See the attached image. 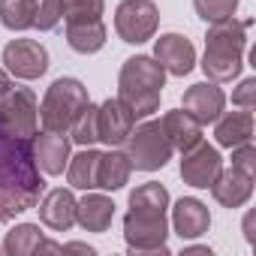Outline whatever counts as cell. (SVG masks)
Segmentation results:
<instances>
[{
  "label": "cell",
  "mask_w": 256,
  "mask_h": 256,
  "mask_svg": "<svg viewBox=\"0 0 256 256\" xmlns=\"http://www.w3.org/2000/svg\"><path fill=\"white\" fill-rule=\"evenodd\" d=\"M42 193L46 181L34 157V139L12 136L0 126V223L36 208Z\"/></svg>",
  "instance_id": "obj_1"
},
{
  "label": "cell",
  "mask_w": 256,
  "mask_h": 256,
  "mask_svg": "<svg viewBox=\"0 0 256 256\" xmlns=\"http://www.w3.org/2000/svg\"><path fill=\"white\" fill-rule=\"evenodd\" d=\"M169 190L148 181L130 193V211L124 217V241L130 253H169Z\"/></svg>",
  "instance_id": "obj_2"
},
{
  "label": "cell",
  "mask_w": 256,
  "mask_h": 256,
  "mask_svg": "<svg viewBox=\"0 0 256 256\" xmlns=\"http://www.w3.org/2000/svg\"><path fill=\"white\" fill-rule=\"evenodd\" d=\"M250 18L238 22L235 16L226 22H214L205 34V58H202V72L208 82H229L241 72L244 66V52H247V30Z\"/></svg>",
  "instance_id": "obj_3"
},
{
  "label": "cell",
  "mask_w": 256,
  "mask_h": 256,
  "mask_svg": "<svg viewBox=\"0 0 256 256\" xmlns=\"http://www.w3.org/2000/svg\"><path fill=\"white\" fill-rule=\"evenodd\" d=\"M163 84H166V70L157 64V58L148 54L126 58L118 76V100L133 112L136 120H142L160 108Z\"/></svg>",
  "instance_id": "obj_4"
},
{
  "label": "cell",
  "mask_w": 256,
  "mask_h": 256,
  "mask_svg": "<svg viewBox=\"0 0 256 256\" xmlns=\"http://www.w3.org/2000/svg\"><path fill=\"white\" fill-rule=\"evenodd\" d=\"M90 102L88 88L78 78H54L42 96L40 118H42V130L48 133H70V126L82 114V108Z\"/></svg>",
  "instance_id": "obj_5"
},
{
  "label": "cell",
  "mask_w": 256,
  "mask_h": 256,
  "mask_svg": "<svg viewBox=\"0 0 256 256\" xmlns=\"http://www.w3.org/2000/svg\"><path fill=\"white\" fill-rule=\"evenodd\" d=\"M126 157H130V166L139 172H157L172 160V145L163 133L160 120H142L139 126H133L130 136H126Z\"/></svg>",
  "instance_id": "obj_6"
},
{
  "label": "cell",
  "mask_w": 256,
  "mask_h": 256,
  "mask_svg": "<svg viewBox=\"0 0 256 256\" xmlns=\"http://www.w3.org/2000/svg\"><path fill=\"white\" fill-rule=\"evenodd\" d=\"M157 28H160V10L154 0H120V6L114 10V30L130 46L154 40Z\"/></svg>",
  "instance_id": "obj_7"
},
{
  "label": "cell",
  "mask_w": 256,
  "mask_h": 256,
  "mask_svg": "<svg viewBox=\"0 0 256 256\" xmlns=\"http://www.w3.org/2000/svg\"><path fill=\"white\" fill-rule=\"evenodd\" d=\"M36 114H40V106H36V94L30 88L16 84L0 96V126H4L6 133H12V136L34 139Z\"/></svg>",
  "instance_id": "obj_8"
},
{
  "label": "cell",
  "mask_w": 256,
  "mask_h": 256,
  "mask_svg": "<svg viewBox=\"0 0 256 256\" xmlns=\"http://www.w3.org/2000/svg\"><path fill=\"white\" fill-rule=\"evenodd\" d=\"M4 66L10 76L34 82L48 70V52L36 40H12L4 46Z\"/></svg>",
  "instance_id": "obj_9"
},
{
  "label": "cell",
  "mask_w": 256,
  "mask_h": 256,
  "mask_svg": "<svg viewBox=\"0 0 256 256\" xmlns=\"http://www.w3.org/2000/svg\"><path fill=\"white\" fill-rule=\"evenodd\" d=\"M223 169V157L214 145L208 142H196L193 148L184 151V160H181V178L184 184L196 187V190H208L214 184V178L220 175Z\"/></svg>",
  "instance_id": "obj_10"
},
{
  "label": "cell",
  "mask_w": 256,
  "mask_h": 256,
  "mask_svg": "<svg viewBox=\"0 0 256 256\" xmlns=\"http://www.w3.org/2000/svg\"><path fill=\"white\" fill-rule=\"evenodd\" d=\"M133 126H136L133 112L126 108L118 96H114V100L108 96V100L96 108V136H100V142H106L108 148L124 145Z\"/></svg>",
  "instance_id": "obj_11"
},
{
  "label": "cell",
  "mask_w": 256,
  "mask_h": 256,
  "mask_svg": "<svg viewBox=\"0 0 256 256\" xmlns=\"http://www.w3.org/2000/svg\"><path fill=\"white\" fill-rule=\"evenodd\" d=\"M154 58L169 76H178V78H184L196 66V48L181 34H163L154 42Z\"/></svg>",
  "instance_id": "obj_12"
},
{
  "label": "cell",
  "mask_w": 256,
  "mask_h": 256,
  "mask_svg": "<svg viewBox=\"0 0 256 256\" xmlns=\"http://www.w3.org/2000/svg\"><path fill=\"white\" fill-rule=\"evenodd\" d=\"M181 102H184V112L196 118L199 124H214L220 112L226 108V94L223 88H217V82H199L184 90Z\"/></svg>",
  "instance_id": "obj_13"
},
{
  "label": "cell",
  "mask_w": 256,
  "mask_h": 256,
  "mask_svg": "<svg viewBox=\"0 0 256 256\" xmlns=\"http://www.w3.org/2000/svg\"><path fill=\"white\" fill-rule=\"evenodd\" d=\"M40 208V223L48 226L52 232H66L76 226V205L78 199L72 196V190H64V187H54L48 190L46 196H40L36 202Z\"/></svg>",
  "instance_id": "obj_14"
},
{
  "label": "cell",
  "mask_w": 256,
  "mask_h": 256,
  "mask_svg": "<svg viewBox=\"0 0 256 256\" xmlns=\"http://www.w3.org/2000/svg\"><path fill=\"white\" fill-rule=\"evenodd\" d=\"M70 148H72V139L66 133H48V130L34 133V157L46 175H60L66 169Z\"/></svg>",
  "instance_id": "obj_15"
},
{
  "label": "cell",
  "mask_w": 256,
  "mask_h": 256,
  "mask_svg": "<svg viewBox=\"0 0 256 256\" xmlns=\"http://www.w3.org/2000/svg\"><path fill=\"white\" fill-rule=\"evenodd\" d=\"M211 196L223 208H241L253 196V175L244 172V169H238V166L220 169V175L211 184Z\"/></svg>",
  "instance_id": "obj_16"
},
{
  "label": "cell",
  "mask_w": 256,
  "mask_h": 256,
  "mask_svg": "<svg viewBox=\"0 0 256 256\" xmlns=\"http://www.w3.org/2000/svg\"><path fill=\"white\" fill-rule=\"evenodd\" d=\"M172 229L184 241H193V238L205 235L211 229V211H208V205L199 202V199H193V196L178 199L175 208H172Z\"/></svg>",
  "instance_id": "obj_17"
},
{
  "label": "cell",
  "mask_w": 256,
  "mask_h": 256,
  "mask_svg": "<svg viewBox=\"0 0 256 256\" xmlns=\"http://www.w3.org/2000/svg\"><path fill=\"white\" fill-rule=\"evenodd\" d=\"M4 250L10 256H34V253H64V244L48 241L36 223H18L16 229L6 232Z\"/></svg>",
  "instance_id": "obj_18"
},
{
  "label": "cell",
  "mask_w": 256,
  "mask_h": 256,
  "mask_svg": "<svg viewBox=\"0 0 256 256\" xmlns=\"http://www.w3.org/2000/svg\"><path fill=\"white\" fill-rule=\"evenodd\" d=\"M160 126H163V133L169 139L172 148H178L181 154L187 148H193L196 142H202V124L196 118H190L184 108H172L160 118Z\"/></svg>",
  "instance_id": "obj_19"
},
{
  "label": "cell",
  "mask_w": 256,
  "mask_h": 256,
  "mask_svg": "<svg viewBox=\"0 0 256 256\" xmlns=\"http://www.w3.org/2000/svg\"><path fill=\"white\" fill-rule=\"evenodd\" d=\"M214 139L220 148H238L244 142H253V114L250 108L241 112H220V118L214 120Z\"/></svg>",
  "instance_id": "obj_20"
},
{
  "label": "cell",
  "mask_w": 256,
  "mask_h": 256,
  "mask_svg": "<svg viewBox=\"0 0 256 256\" xmlns=\"http://www.w3.org/2000/svg\"><path fill=\"white\" fill-rule=\"evenodd\" d=\"M114 220V202L100 193H88L76 205V223L84 232H106Z\"/></svg>",
  "instance_id": "obj_21"
},
{
  "label": "cell",
  "mask_w": 256,
  "mask_h": 256,
  "mask_svg": "<svg viewBox=\"0 0 256 256\" xmlns=\"http://www.w3.org/2000/svg\"><path fill=\"white\" fill-rule=\"evenodd\" d=\"M66 24V42L78 54H94L106 46V24L102 18H78V22H64Z\"/></svg>",
  "instance_id": "obj_22"
},
{
  "label": "cell",
  "mask_w": 256,
  "mask_h": 256,
  "mask_svg": "<svg viewBox=\"0 0 256 256\" xmlns=\"http://www.w3.org/2000/svg\"><path fill=\"white\" fill-rule=\"evenodd\" d=\"M130 172H133V166H130V157H126L124 151H118V148H112L108 154H100V166H96V187H102V190H120V187H126V181H130Z\"/></svg>",
  "instance_id": "obj_23"
},
{
  "label": "cell",
  "mask_w": 256,
  "mask_h": 256,
  "mask_svg": "<svg viewBox=\"0 0 256 256\" xmlns=\"http://www.w3.org/2000/svg\"><path fill=\"white\" fill-rule=\"evenodd\" d=\"M96 166H100V151L84 148L66 163V181L76 190H96Z\"/></svg>",
  "instance_id": "obj_24"
},
{
  "label": "cell",
  "mask_w": 256,
  "mask_h": 256,
  "mask_svg": "<svg viewBox=\"0 0 256 256\" xmlns=\"http://www.w3.org/2000/svg\"><path fill=\"white\" fill-rule=\"evenodd\" d=\"M36 18V0H0V22L10 30H30Z\"/></svg>",
  "instance_id": "obj_25"
},
{
  "label": "cell",
  "mask_w": 256,
  "mask_h": 256,
  "mask_svg": "<svg viewBox=\"0 0 256 256\" xmlns=\"http://www.w3.org/2000/svg\"><path fill=\"white\" fill-rule=\"evenodd\" d=\"M96 108H100V106L88 102V106L82 108V114L76 118V124L70 126V139H72L76 145L90 148V145L100 142V136H96Z\"/></svg>",
  "instance_id": "obj_26"
},
{
  "label": "cell",
  "mask_w": 256,
  "mask_h": 256,
  "mask_svg": "<svg viewBox=\"0 0 256 256\" xmlns=\"http://www.w3.org/2000/svg\"><path fill=\"white\" fill-rule=\"evenodd\" d=\"M193 10L205 24H214V22H226L235 16L238 0H193Z\"/></svg>",
  "instance_id": "obj_27"
},
{
  "label": "cell",
  "mask_w": 256,
  "mask_h": 256,
  "mask_svg": "<svg viewBox=\"0 0 256 256\" xmlns=\"http://www.w3.org/2000/svg\"><path fill=\"white\" fill-rule=\"evenodd\" d=\"M106 0H60V18L78 22V18H102Z\"/></svg>",
  "instance_id": "obj_28"
},
{
  "label": "cell",
  "mask_w": 256,
  "mask_h": 256,
  "mask_svg": "<svg viewBox=\"0 0 256 256\" xmlns=\"http://www.w3.org/2000/svg\"><path fill=\"white\" fill-rule=\"evenodd\" d=\"M60 24V0H36V30H54Z\"/></svg>",
  "instance_id": "obj_29"
},
{
  "label": "cell",
  "mask_w": 256,
  "mask_h": 256,
  "mask_svg": "<svg viewBox=\"0 0 256 256\" xmlns=\"http://www.w3.org/2000/svg\"><path fill=\"white\" fill-rule=\"evenodd\" d=\"M232 166L256 175V148H253V142H244V145L232 148Z\"/></svg>",
  "instance_id": "obj_30"
},
{
  "label": "cell",
  "mask_w": 256,
  "mask_h": 256,
  "mask_svg": "<svg viewBox=\"0 0 256 256\" xmlns=\"http://www.w3.org/2000/svg\"><path fill=\"white\" fill-rule=\"evenodd\" d=\"M232 102L241 108H253L256 106V78H244L235 90H232Z\"/></svg>",
  "instance_id": "obj_31"
},
{
  "label": "cell",
  "mask_w": 256,
  "mask_h": 256,
  "mask_svg": "<svg viewBox=\"0 0 256 256\" xmlns=\"http://www.w3.org/2000/svg\"><path fill=\"white\" fill-rule=\"evenodd\" d=\"M10 88H12V82H10V72H6V70H0V96H4Z\"/></svg>",
  "instance_id": "obj_32"
},
{
  "label": "cell",
  "mask_w": 256,
  "mask_h": 256,
  "mask_svg": "<svg viewBox=\"0 0 256 256\" xmlns=\"http://www.w3.org/2000/svg\"><path fill=\"white\" fill-rule=\"evenodd\" d=\"M64 250H78V253H88V256L94 253V247H88V244H78V241H76V244H66Z\"/></svg>",
  "instance_id": "obj_33"
},
{
  "label": "cell",
  "mask_w": 256,
  "mask_h": 256,
  "mask_svg": "<svg viewBox=\"0 0 256 256\" xmlns=\"http://www.w3.org/2000/svg\"><path fill=\"white\" fill-rule=\"evenodd\" d=\"M184 253H211V250H208V247H187Z\"/></svg>",
  "instance_id": "obj_34"
},
{
  "label": "cell",
  "mask_w": 256,
  "mask_h": 256,
  "mask_svg": "<svg viewBox=\"0 0 256 256\" xmlns=\"http://www.w3.org/2000/svg\"><path fill=\"white\" fill-rule=\"evenodd\" d=\"M0 250H4V244H0Z\"/></svg>",
  "instance_id": "obj_35"
}]
</instances>
